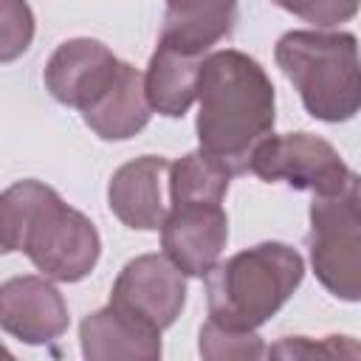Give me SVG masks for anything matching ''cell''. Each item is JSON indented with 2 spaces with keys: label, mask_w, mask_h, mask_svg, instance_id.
Instances as JSON below:
<instances>
[{
  "label": "cell",
  "mask_w": 361,
  "mask_h": 361,
  "mask_svg": "<svg viewBox=\"0 0 361 361\" xmlns=\"http://www.w3.org/2000/svg\"><path fill=\"white\" fill-rule=\"evenodd\" d=\"M265 353L276 358H313V355L316 358H336V355L358 358V344L347 336H327L322 341H310L307 336H288Z\"/></svg>",
  "instance_id": "ffe728a7"
},
{
  "label": "cell",
  "mask_w": 361,
  "mask_h": 361,
  "mask_svg": "<svg viewBox=\"0 0 361 361\" xmlns=\"http://www.w3.org/2000/svg\"><path fill=\"white\" fill-rule=\"evenodd\" d=\"M118 62L121 59L104 42L90 37H73L56 45V51L45 62L42 79L48 93L59 104L76 107L82 113L110 87Z\"/></svg>",
  "instance_id": "9c48e42d"
},
{
  "label": "cell",
  "mask_w": 361,
  "mask_h": 361,
  "mask_svg": "<svg viewBox=\"0 0 361 361\" xmlns=\"http://www.w3.org/2000/svg\"><path fill=\"white\" fill-rule=\"evenodd\" d=\"M164 28L158 42L183 54L206 56L237 23V0H164Z\"/></svg>",
  "instance_id": "5bb4252c"
},
{
  "label": "cell",
  "mask_w": 361,
  "mask_h": 361,
  "mask_svg": "<svg viewBox=\"0 0 361 361\" xmlns=\"http://www.w3.org/2000/svg\"><path fill=\"white\" fill-rule=\"evenodd\" d=\"M209 319L231 330H259L305 279V259L288 243H257L217 262L206 276Z\"/></svg>",
  "instance_id": "3957f363"
},
{
  "label": "cell",
  "mask_w": 361,
  "mask_h": 361,
  "mask_svg": "<svg viewBox=\"0 0 361 361\" xmlns=\"http://www.w3.org/2000/svg\"><path fill=\"white\" fill-rule=\"evenodd\" d=\"M110 305L164 333L186 305V274L164 254H141L118 271Z\"/></svg>",
  "instance_id": "52a82bcc"
},
{
  "label": "cell",
  "mask_w": 361,
  "mask_h": 361,
  "mask_svg": "<svg viewBox=\"0 0 361 361\" xmlns=\"http://www.w3.org/2000/svg\"><path fill=\"white\" fill-rule=\"evenodd\" d=\"M169 161L161 155H141L121 164L107 183L110 212L135 231H158L166 214L164 180Z\"/></svg>",
  "instance_id": "8fae6325"
},
{
  "label": "cell",
  "mask_w": 361,
  "mask_h": 361,
  "mask_svg": "<svg viewBox=\"0 0 361 361\" xmlns=\"http://www.w3.org/2000/svg\"><path fill=\"white\" fill-rule=\"evenodd\" d=\"M152 107L144 96V79L130 62H118L110 87L82 110V121L102 141H127L149 124Z\"/></svg>",
  "instance_id": "4fadbf2b"
},
{
  "label": "cell",
  "mask_w": 361,
  "mask_h": 361,
  "mask_svg": "<svg viewBox=\"0 0 361 361\" xmlns=\"http://www.w3.org/2000/svg\"><path fill=\"white\" fill-rule=\"evenodd\" d=\"M0 254H8V245H6V237H3V226H0Z\"/></svg>",
  "instance_id": "44dd1931"
},
{
  "label": "cell",
  "mask_w": 361,
  "mask_h": 361,
  "mask_svg": "<svg viewBox=\"0 0 361 361\" xmlns=\"http://www.w3.org/2000/svg\"><path fill=\"white\" fill-rule=\"evenodd\" d=\"M37 20L28 0H0V62L20 59L34 42Z\"/></svg>",
  "instance_id": "ac0fdd59"
},
{
  "label": "cell",
  "mask_w": 361,
  "mask_h": 361,
  "mask_svg": "<svg viewBox=\"0 0 361 361\" xmlns=\"http://www.w3.org/2000/svg\"><path fill=\"white\" fill-rule=\"evenodd\" d=\"M274 59L313 118L338 124L358 113L361 82L355 34L327 28L288 31L276 39Z\"/></svg>",
  "instance_id": "277c9868"
},
{
  "label": "cell",
  "mask_w": 361,
  "mask_h": 361,
  "mask_svg": "<svg viewBox=\"0 0 361 361\" xmlns=\"http://www.w3.org/2000/svg\"><path fill=\"white\" fill-rule=\"evenodd\" d=\"M195 102L200 149L226 161L234 175L248 172L251 149L276 121V90L265 68L237 48L212 51L200 62Z\"/></svg>",
  "instance_id": "6da1fadb"
},
{
  "label": "cell",
  "mask_w": 361,
  "mask_h": 361,
  "mask_svg": "<svg viewBox=\"0 0 361 361\" xmlns=\"http://www.w3.org/2000/svg\"><path fill=\"white\" fill-rule=\"evenodd\" d=\"M68 322V305L54 279L25 274L0 282V327L23 344L56 341Z\"/></svg>",
  "instance_id": "30bf717a"
},
{
  "label": "cell",
  "mask_w": 361,
  "mask_h": 361,
  "mask_svg": "<svg viewBox=\"0 0 361 361\" xmlns=\"http://www.w3.org/2000/svg\"><path fill=\"white\" fill-rule=\"evenodd\" d=\"M231 178H234V169L226 161H220L197 147L169 164V169H166L169 203L172 200L223 203V197L231 186Z\"/></svg>",
  "instance_id": "2e32d148"
},
{
  "label": "cell",
  "mask_w": 361,
  "mask_h": 361,
  "mask_svg": "<svg viewBox=\"0 0 361 361\" xmlns=\"http://www.w3.org/2000/svg\"><path fill=\"white\" fill-rule=\"evenodd\" d=\"M0 226L8 254L23 251L54 282L85 279L102 254V237L90 217L34 178L11 183L0 195Z\"/></svg>",
  "instance_id": "7a4b0ae2"
},
{
  "label": "cell",
  "mask_w": 361,
  "mask_h": 361,
  "mask_svg": "<svg viewBox=\"0 0 361 361\" xmlns=\"http://www.w3.org/2000/svg\"><path fill=\"white\" fill-rule=\"evenodd\" d=\"M79 344L87 361H155L161 333L110 302L87 313L79 324Z\"/></svg>",
  "instance_id": "7c38bea8"
},
{
  "label": "cell",
  "mask_w": 361,
  "mask_h": 361,
  "mask_svg": "<svg viewBox=\"0 0 361 361\" xmlns=\"http://www.w3.org/2000/svg\"><path fill=\"white\" fill-rule=\"evenodd\" d=\"M248 172L265 183H288L313 195H336L358 178L338 149L313 133H268L251 149Z\"/></svg>",
  "instance_id": "8992f818"
},
{
  "label": "cell",
  "mask_w": 361,
  "mask_h": 361,
  "mask_svg": "<svg viewBox=\"0 0 361 361\" xmlns=\"http://www.w3.org/2000/svg\"><path fill=\"white\" fill-rule=\"evenodd\" d=\"M307 251L316 279L341 302L361 299V197L358 178L336 195H313Z\"/></svg>",
  "instance_id": "5b68a950"
},
{
  "label": "cell",
  "mask_w": 361,
  "mask_h": 361,
  "mask_svg": "<svg viewBox=\"0 0 361 361\" xmlns=\"http://www.w3.org/2000/svg\"><path fill=\"white\" fill-rule=\"evenodd\" d=\"M0 358H11V353H8V350H6L3 344H0Z\"/></svg>",
  "instance_id": "7402d4cb"
},
{
  "label": "cell",
  "mask_w": 361,
  "mask_h": 361,
  "mask_svg": "<svg viewBox=\"0 0 361 361\" xmlns=\"http://www.w3.org/2000/svg\"><path fill=\"white\" fill-rule=\"evenodd\" d=\"M161 248L186 276H206L228 243V214L223 203L172 200L161 220Z\"/></svg>",
  "instance_id": "ba28073f"
},
{
  "label": "cell",
  "mask_w": 361,
  "mask_h": 361,
  "mask_svg": "<svg viewBox=\"0 0 361 361\" xmlns=\"http://www.w3.org/2000/svg\"><path fill=\"white\" fill-rule=\"evenodd\" d=\"M288 14L310 23L313 28H336L350 23L358 11V0H271Z\"/></svg>",
  "instance_id": "d6986e66"
},
{
  "label": "cell",
  "mask_w": 361,
  "mask_h": 361,
  "mask_svg": "<svg viewBox=\"0 0 361 361\" xmlns=\"http://www.w3.org/2000/svg\"><path fill=\"white\" fill-rule=\"evenodd\" d=\"M197 350L209 361H228V358H262L265 344L257 330H231L217 322H206L200 327Z\"/></svg>",
  "instance_id": "e0dca14e"
},
{
  "label": "cell",
  "mask_w": 361,
  "mask_h": 361,
  "mask_svg": "<svg viewBox=\"0 0 361 361\" xmlns=\"http://www.w3.org/2000/svg\"><path fill=\"white\" fill-rule=\"evenodd\" d=\"M203 56L183 54L178 48H169L164 42L155 45L144 79V96L152 107V113H161L166 118H180L189 113L197 96V73H200Z\"/></svg>",
  "instance_id": "9a60e30c"
}]
</instances>
